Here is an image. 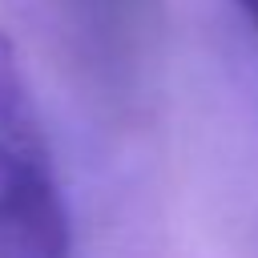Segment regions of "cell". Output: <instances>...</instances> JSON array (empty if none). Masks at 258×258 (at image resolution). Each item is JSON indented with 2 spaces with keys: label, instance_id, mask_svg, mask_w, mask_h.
<instances>
[{
  "label": "cell",
  "instance_id": "2",
  "mask_svg": "<svg viewBox=\"0 0 258 258\" xmlns=\"http://www.w3.org/2000/svg\"><path fill=\"white\" fill-rule=\"evenodd\" d=\"M0 129L16 133V137H44V125H40V113L32 105L16 44L4 28H0Z\"/></svg>",
  "mask_w": 258,
  "mask_h": 258
},
{
  "label": "cell",
  "instance_id": "3",
  "mask_svg": "<svg viewBox=\"0 0 258 258\" xmlns=\"http://www.w3.org/2000/svg\"><path fill=\"white\" fill-rule=\"evenodd\" d=\"M234 4L246 12V20H250V24H254V32H258V0H234Z\"/></svg>",
  "mask_w": 258,
  "mask_h": 258
},
{
  "label": "cell",
  "instance_id": "1",
  "mask_svg": "<svg viewBox=\"0 0 258 258\" xmlns=\"http://www.w3.org/2000/svg\"><path fill=\"white\" fill-rule=\"evenodd\" d=\"M73 226L48 141L0 129V258H69Z\"/></svg>",
  "mask_w": 258,
  "mask_h": 258
}]
</instances>
